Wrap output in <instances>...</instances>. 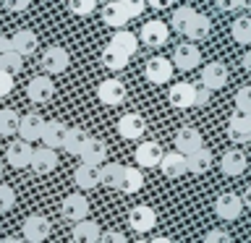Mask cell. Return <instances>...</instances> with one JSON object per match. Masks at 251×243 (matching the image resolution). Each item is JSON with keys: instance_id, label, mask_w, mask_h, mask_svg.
Returning <instances> with one entry per match:
<instances>
[{"instance_id": "52", "label": "cell", "mask_w": 251, "mask_h": 243, "mask_svg": "<svg viewBox=\"0 0 251 243\" xmlns=\"http://www.w3.org/2000/svg\"><path fill=\"white\" fill-rule=\"evenodd\" d=\"M241 63H243V68H246V71H251V50L243 55V60H241Z\"/></svg>"}, {"instance_id": "32", "label": "cell", "mask_w": 251, "mask_h": 243, "mask_svg": "<svg viewBox=\"0 0 251 243\" xmlns=\"http://www.w3.org/2000/svg\"><path fill=\"white\" fill-rule=\"evenodd\" d=\"M230 34L238 45H251V16H238L230 26Z\"/></svg>"}, {"instance_id": "37", "label": "cell", "mask_w": 251, "mask_h": 243, "mask_svg": "<svg viewBox=\"0 0 251 243\" xmlns=\"http://www.w3.org/2000/svg\"><path fill=\"white\" fill-rule=\"evenodd\" d=\"M194 16H196V11H194V8H188V5L178 8V11L173 13V21H170V26L176 29L178 34H186V29H188V24L194 21Z\"/></svg>"}, {"instance_id": "33", "label": "cell", "mask_w": 251, "mask_h": 243, "mask_svg": "<svg viewBox=\"0 0 251 243\" xmlns=\"http://www.w3.org/2000/svg\"><path fill=\"white\" fill-rule=\"evenodd\" d=\"M19 113L11 107H3L0 110V136H13V133H19Z\"/></svg>"}, {"instance_id": "49", "label": "cell", "mask_w": 251, "mask_h": 243, "mask_svg": "<svg viewBox=\"0 0 251 243\" xmlns=\"http://www.w3.org/2000/svg\"><path fill=\"white\" fill-rule=\"evenodd\" d=\"M152 8H157V11H162V8H168V5H173V0H147Z\"/></svg>"}, {"instance_id": "31", "label": "cell", "mask_w": 251, "mask_h": 243, "mask_svg": "<svg viewBox=\"0 0 251 243\" xmlns=\"http://www.w3.org/2000/svg\"><path fill=\"white\" fill-rule=\"evenodd\" d=\"M141 186H144V175H141V170L139 168H123V175H121L118 188L126 191V194H136Z\"/></svg>"}, {"instance_id": "20", "label": "cell", "mask_w": 251, "mask_h": 243, "mask_svg": "<svg viewBox=\"0 0 251 243\" xmlns=\"http://www.w3.org/2000/svg\"><path fill=\"white\" fill-rule=\"evenodd\" d=\"M246 165H249V160H246V154H243L241 149H227V152L223 154V160H220V170H223L225 175L235 178V175H241V172L246 170Z\"/></svg>"}, {"instance_id": "10", "label": "cell", "mask_w": 251, "mask_h": 243, "mask_svg": "<svg viewBox=\"0 0 251 243\" xmlns=\"http://www.w3.org/2000/svg\"><path fill=\"white\" fill-rule=\"evenodd\" d=\"M128 222L136 233H149L157 225V212L152 207H147V204H136L128 212Z\"/></svg>"}, {"instance_id": "18", "label": "cell", "mask_w": 251, "mask_h": 243, "mask_svg": "<svg viewBox=\"0 0 251 243\" xmlns=\"http://www.w3.org/2000/svg\"><path fill=\"white\" fill-rule=\"evenodd\" d=\"M97 97H100V102H105V105H121L126 99V86L118 81V78H105V81L97 86Z\"/></svg>"}, {"instance_id": "3", "label": "cell", "mask_w": 251, "mask_h": 243, "mask_svg": "<svg viewBox=\"0 0 251 243\" xmlns=\"http://www.w3.org/2000/svg\"><path fill=\"white\" fill-rule=\"evenodd\" d=\"M31 154H34V149H31V141H26V139H16L5 149V160L16 170L29 168V165H31Z\"/></svg>"}, {"instance_id": "44", "label": "cell", "mask_w": 251, "mask_h": 243, "mask_svg": "<svg viewBox=\"0 0 251 243\" xmlns=\"http://www.w3.org/2000/svg\"><path fill=\"white\" fill-rule=\"evenodd\" d=\"M209 97H212V89L207 84H196V107H204L209 105Z\"/></svg>"}, {"instance_id": "5", "label": "cell", "mask_w": 251, "mask_h": 243, "mask_svg": "<svg viewBox=\"0 0 251 243\" xmlns=\"http://www.w3.org/2000/svg\"><path fill=\"white\" fill-rule=\"evenodd\" d=\"M170 105L178 107V110H188V107H196V84L191 81H176L170 86Z\"/></svg>"}, {"instance_id": "27", "label": "cell", "mask_w": 251, "mask_h": 243, "mask_svg": "<svg viewBox=\"0 0 251 243\" xmlns=\"http://www.w3.org/2000/svg\"><path fill=\"white\" fill-rule=\"evenodd\" d=\"M186 160H188V172H194V175H201V172H207L212 168V152L204 146H199L191 154H186Z\"/></svg>"}, {"instance_id": "12", "label": "cell", "mask_w": 251, "mask_h": 243, "mask_svg": "<svg viewBox=\"0 0 251 243\" xmlns=\"http://www.w3.org/2000/svg\"><path fill=\"white\" fill-rule=\"evenodd\" d=\"M68 63H71V58H68L66 47L52 45L42 52V68L47 71V73H63V71L68 68Z\"/></svg>"}, {"instance_id": "28", "label": "cell", "mask_w": 251, "mask_h": 243, "mask_svg": "<svg viewBox=\"0 0 251 243\" xmlns=\"http://www.w3.org/2000/svg\"><path fill=\"white\" fill-rule=\"evenodd\" d=\"M102 21H105L107 26H113V29H123L126 21H128V13H126V8L115 0V3L105 5V11H102Z\"/></svg>"}, {"instance_id": "25", "label": "cell", "mask_w": 251, "mask_h": 243, "mask_svg": "<svg viewBox=\"0 0 251 243\" xmlns=\"http://www.w3.org/2000/svg\"><path fill=\"white\" fill-rule=\"evenodd\" d=\"M11 45H13L16 52H21L24 58H26V55H31L37 50V34L31 29H16L11 34Z\"/></svg>"}, {"instance_id": "34", "label": "cell", "mask_w": 251, "mask_h": 243, "mask_svg": "<svg viewBox=\"0 0 251 243\" xmlns=\"http://www.w3.org/2000/svg\"><path fill=\"white\" fill-rule=\"evenodd\" d=\"M121 175H123V165H118V162H102L100 165V178H102V183H105V186L118 188Z\"/></svg>"}, {"instance_id": "47", "label": "cell", "mask_w": 251, "mask_h": 243, "mask_svg": "<svg viewBox=\"0 0 251 243\" xmlns=\"http://www.w3.org/2000/svg\"><path fill=\"white\" fill-rule=\"evenodd\" d=\"M220 11L230 13V11H238V8H243V0H215Z\"/></svg>"}, {"instance_id": "40", "label": "cell", "mask_w": 251, "mask_h": 243, "mask_svg": "<svg viewBox=\"0 0 251 243\" xmlns=\"http://www.w3.org/2000/svg\"><path fill=\"white\" fill-rule=\"evenodd\" d=\"M233 99H235V110H246V113H251V84L241 86Z\"/></svg>"}, {"instance_id": "45", "label": "cell", "mask_w": 251, "mask_h": 243, "mask_svg": "<svg viewBox=\"0 0 251 243\" xmlns=\"http://www.w3.org/2000/svg\"><path fill=\"white\" fill-rule=\"evenodd\" d=\"M204 241H207V243H230V233H225V230H209L207 235H204Z\"/></svg>"}, {"instance_id": "9", "label": "cell", "mask_w": 251, "mask_h": 243, "mask_svg": "<svg viewBox=\"0 0 251 243\" xmlns=\"http://www.w3.org/2000/svg\"><path fill=\"white\" fill-rule=\"evenodd\" d=\"M139 37H141V42H144L147 47H162L165 42H168V24L160 21V19H154V21H147L144 26H141L139 31Z\"/></svg>"}, {"instance_id": "7", "label": "cell", "mask_w": 251, "mask_h": 243, "mask_svg": "<svg viewBox=\"0 0 251 243\" xmlns=\"http://www.w3.org/2000/svg\"><path fill=\"white\" fill-rule=\"evenodd\" d=\"M52 94H55V84H52V78L50 76H34L29 81L26 86V97L31 102H37V105H45V102H50L52 99Z\"/></svg>"}, {"instance_id": "8", "label": "cell", "mask_w": 251, "mask_h": 243, "mask_svg": "<svg viewBox=\"0 0 251 243\" xmlns=\"http://www.w3.org/2000/svg\"><path fill=\"white\" fill-rule=\"evenodd\" d=\"M60 215L71 219V222H78V219H84L86 215H89V201H86L84 194H71L63 199L60 204Z\"/></svg>"}, {"instance_id": "13", "label": "cell", "mask_w": 251, "mask_h": 243, "mask_svg": "<svg viewBox=\"0 0 251 243\" xmlns=\"http://www.w3.org/2000/svg\"><path fill=\"white\" fill-rule=\"evenodd\" d=\"M162 146L157 141H141L136 146V165L139 168H160V160H162Z\"/></svg>"}, {"instance_id": "2", "label": "cell", "mask_w": 251, "mask_h": 243, "mask_svg": "<svg viewBox=\"0 0 251 243\" xmlns=\"http://www.w3.org/2000/svg\"><path fill=\"white\" fill-rule=\"evenodd\" d=\"M199 63H201V52L191 39H188V42H180L176 50H173V66L178 71H194Z\"/></svg>"}, {"instance_id": "54", "label": "cell", "mask_w": 251, "mask_h": 243, "mask_svg": "<svg viewBox=\"0 0 251 243\" xmlns=\"http://www.w3.org/2000/svg\"><path fill=\"white\" fill-rule=\"evenodd\" d=\"M0 178H3V165H0Z\"/></svg>"}, {"instance_id": "21", "label": "cell", "mask_w": 251, "mask_h": 243, "mask_svg": "<svg viewBox=\"0 0 251 243\" xmlns=\"http://www.w3.org/2000/svg\"><path fill=\"white\" fill-rule=\"evenodd\" d=\"M176 149L178 152H183V154H191V152H196V149L201 146V133L196 131V128H191V125H183V128H178V133H176Z\"/></svg>"}, {"instance_id": "14", "label": "cell", "mask_w": 251, "mask_h": 243, "mask_svg": "<svg viewBox=\"0 0 251 243\" xmlns=\"http://www.w3.org/2000/svg\"><path fill=\"white\" fill-rule=\"evenodd\" d=\"M29 168H34V172H39V175H47V172H52L55 168H58V154H55V149L47 146V144H42L39 149H34Z\"/></svg>"}, {"instance_id": "24", "label": "cell", "mask_w": 251, "mask_h": 243, "mask_svg": "<svg viewBox=\"0 0 251 243\" xmlns=\"http://www.w3.org/2000/svg\"><path fill=\"white\" fill-rule=\"evenodd\" d=\"M66 125L60 121H45L42 128V144L52 146V149H63V141H66Z\"/></svg>"}, {"instance_id": "39", "label": "cell", "mask_w": 251, "mask_h": 243, "mask_svg": "<svg viewBox=\"0 0 251 243\" xmlns=\"http://www.w3.org/2000/svg\"><path fill=\"white\" fill-rule=\"evenodd\" d=\"M68 8L76 16H89L97 8V0H68Z\"/></svg>"}, {"instance_id": "50", "label": "cell", "mask_w": 251, "mask_h": 243, "mask_svg": "<svg viewBox=\"0 0 251 243\" xmlns=\"http://www.w3.org/2000/svg\"><path fill=\"white\" fill-rule=\"evenodd\" d=\"M8 50H13V45H11V37H0V55L8 52Z\"/></svg>"}, {"instance_id": "22", "label": "cell", "mask_w": 251, "mask_h": 243, "mask_svg": "<svg viewBox=\"0 0 251 243\" xmlns=\"http://www.w3.org/2000/svg\"><path fill=\"white\" fill-rule=\"evenodd\" d=\"M100 225L97 222H89V219H78V222L74 225V230H71V238H74L76 243H97L100 241Z\"/></svg>"}, {"instance_id": "17", "label": "cell", "mask_w": 251, "mask_h": 243, "mask_svg": "<svg viewBox=\"0 0 251 243\" xmlns=\"http://www.w3.org/2000/svg\"><path fill=\"white\" fill-rule=\"evenodd\" d=\"M74 183L78 188H84V191H89V188H97L102 183L100 178V165H89V162H81L78 168L74 170Z\"/></svg>"}, {"instance_id": "29", "label": "cell", "mask_w": 251, "mask_h": 243, "mask_svg": "<svg viewBox=\"0 0 251 243\" xmlns=\"http://www.w3.org/2000/svg\"><path fill=\"white\" fill-rule=\"evenodd\" d=\"M110 45L118 47V50L126 52V55H133V52L139 50V37L131 34L128 29H118L115 34H113V39H110Z\"/></svg>"}, {"instance_id": "51", "label": "cell", "mask_w": 251, "mask_h": 243, "mask_svg": "<svg viewBox=\"0 0 251 243\" xmlns=\"http://www.w3.org/2000/svg\"><path fill=\"white\" fill-rule=\"evenodd\" d=\"M241 199H243V207H249V209H251V186L246 188V191H243Z\"/></svg>"}, {"instance_id": "36", "label": "cell", "mask_w": 251, "mask_h": 243, "mask_svg": "<svg viewBox=\"0 0 251 243\" xmlns=\"http://www.w3.org/2000/svg\"><path fill=\"white\" fill-rule=\"evenodd\" d=\"M86 133L81 131V128H68L66 131V141H63V149H66L68 154H78L81 152V146L86 144Z\"/></svg>"}, {"instance_id": "11", "label": "cell", "mask_w": 251, "mask_h": 243, "mask_svg": "<svg viewBox=\"0 0 251 243\" xmlns=\"http://www.w3.org/2000/svg\"><path fill=\"white\" fill-rule=\"evenodd\" d=\"M243 212V199L238 194H220L215 199V215L220 219H235Z\"/></svg>"}, {"instance_id": "4", "label": "cell", "mask_w": 251, "mask_h": 243, "mask_svg": "<svg viewBox=\"0 0 251 243\" xmlns=\"http://www.w3.org/2000/svg\"><path fill=\"white\" fill-rule=\"evenodd\" d=\"M173 68H176L173 60L162 58V55H154L152 60H147L144 76H147V81H152V84H168L173 78Z\"/></svg>"}, {"instance_id": "46", "label": "cell", "mask_w": 251, "mask_h": 243, "mask_svg": "<svg viewBox=\"0 0 251 243\" xmlns=\"http://www.w3.org/2000/svg\"><path fill=\"white\" fill-rule=\"evenodd\" d=\"M31 0H3V5H5V11H11V13H21V11H26Z\"/></svg>"}, {"instance_id": "41", "label": "cell", "mask_w": 251, "mask_h": 243, "mask_svg": "<svg viewBox=\"0 0 251 243\" xmlns=\"http://www.w3.org/2000/svg\"><path fill=\"white\" fill-rule=\"evenodd\" d=\"M13 204H16V194H13V188H11V186H5V183H0V212L13 209Z\"/></svg>"}, {"instance_id": "16", "label": "cell", "mask_w": 251, "mask_h": 243, "mask_svg": "<svg viewBox=\"0 0 251 243\" xmlns=\"http://www.w3.org/2000/svg\"><path fill=\"white\" fill-rule=\"evenodd\" d=\"M160 170H162V175L165 178H180L183 172L188 170V160H186V154L183 152H168V154H162V160H160Z\"/></svg>"}, {"instance_id": "43", "label": "cell", "mask_w": 251, "mask_h": 243, "mask_svg": "<svg viewBox=\"0 0 251 243\" xmlns=\"http://www.w3.org/2000/svg\"><path fill=\"white\" fill-rule=\"evenodd\" d=\"M11 92H13V73L0 68V97H5V94H11Z\"/></svg>"}, {"instance_id": "15", "label": "cell", "mask_w": 251, "mask_h": 243, "mask_svg": "<svg viewBox=\"0 0 251 243\" xmlns=\"http://www.w3.org/2000/svg\"><path fill=\"white\" fill-rule=\"evenodd\" d=\"M144 131H147V123L139 113H126V115H121V121H118V133H121V139H141Z\"/></svg>"}, {"instance_id": "42", "label": "cell", "mask_w": 251, "mask_h": 243, "mask_svg": "<svg viewBox=\"0 0 251 243\" xmlns=\"http://www.w3.org/2000/svg\"><path fill=\"white\" fill-rule=\"evenodd\" d=\"M123 8H126V13H128V19H136V16L144 13V5H147V0H118Z\"/></svg>"}, {"instance_id": "26", "label": "cell", "mask_w": 251, "mask_h": 243, "mask_svg": "<svg viewBox=\"0 0 251 243\" xmlns=\"http://www.w3.org/2000/svg\"><path fill=\"white\" fill-rule=\"evenodd\" d=\"M42 128H45V121L39 115H34V113L24 115L19 121V133H21V139H26V141L42 139Z\"/></svg>"}, {"instance_id": "1", "label": "cell", "mask_w": 251, "mask_h": 243, "mask_svg": "<svg viewBox=\"0 0 251 243\" xmlns=\"http://www.w3.org/2000/svg\"><path fill=\"white\" fill-rule=\"evenodd\" d=\"M227 139L235 141V144H246V141H251V113H246V110H235V113L230 115Z\"/></svg>"}, {"instance_id": "35", "label": "cell", "mask_w": 251, "mask_h": 243, "mask_svg": "<svg viewBox=\"0 0 251 243\" xmlns=\"http://www.w3.org/2000/svg\"><path fill=\"white\" fill-rule=\"evenodd\" d=\"M207 34H209V19L201 13H196L194 21L188 24V29H186V37L191 39V42H199V39H204Z\"/></svg>"}, {"instance_id": "38", "label": "cell", "mask_w": 251, "mask_h": 243, "mask_svg": "<svg viewBox=\"0 0 251 243\" xmlns=\"http://www.w3.org/2000/svg\"><path fill=\"white\" fill-rule=\"evenodd\" d=\"M24 66V55L21 52H16V50H8L0 55V68L3 71H11V73H19Z\"/></svg>"}, {"instance_id": "53", "label": "cell", "mask_w": 251, "mask_h": 243, "mask_svg": "<svg viewBox=\"0 0 251 243\" xmlns=\"http://www.w3.org/2000/svg\"><path fill=\"white\" fill-rule=\"evenodd\" d=\"M243 5H246V8H251V0H243Z\"/></svg>"}, {"instance_id": "6", "label": "cell", "mask_w": 251, "mask_h": 243, "mask_svg": "<svg viewBox=\"0 0 251 243\" xmlns=\"http://www.w3.org/2000/svg\"><path fill=\"white\" fill-rule=\"evenodd\" d=\"M50 230H52L50 219L42 215H29L24 219V238L29 243H42L45 238H50Z\"/></svg>"}, {"instance_id": "30", "label": "cell", "mask_w": 251, "mask_h": 243, "mask_svg": "<svg viewBox=\"0 0 251 243\" xmlns=\"http://www.w3.org/2000/svg\"><path fill=\"white\" fill-rule=\"evenodd\" d=\"M102 66L105 68H110V71H121V68H126V63L131 60V55H126V52H121L118 47H113V45H107L105 50H102Z\"/></svg>"}, {"instance_id": "23", "label": "cell", "mask_w": 251, "mask_h": 243, "mask_svg": "<svg viewBox=\"0 0 251 243\" xmlns=\"http://www.w3.org/2000/svg\"><path fill=\"white\" fill-rule=\"evenodd\" d=\"M78 157H81V162H89V165H102L107 160V146L102 144L100 139H86V144L81 146V152H78Z\"/></svg>"}, {"instance_id": "19", "label": "cell", "mask_w": 251, "mask_h": 243, "mask_svg": "<svg viewBox=\"0 0 251 243\" xmlns=\"http://www.w3.org/2000/svg\"><path fill=\"white\" fill-rule=\"evenodd\" d=\"M201 84H207L212 92L223 89V86L227 84V68L223 66V63H207V66L201 68Z\"/></svg>"}, {"instance_id": "48", "label": "cell", "mask_w": 251, "mask_h": 243, "mask_svg": "<svg viewBox=\"0 0 251 243\" xmlns=\"http://www.w3.org/2000/svg\"><path fill=\"white\" fill-rule=\"evenodd\" d=\"M100 241H102V243H126V235L110 230V233H100Z\"/></svg>"}]
</instances>
